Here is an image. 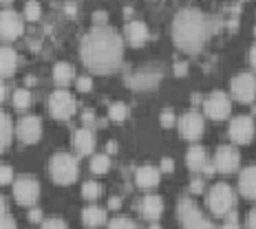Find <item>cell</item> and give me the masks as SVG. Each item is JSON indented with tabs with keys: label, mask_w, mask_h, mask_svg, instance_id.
<instances>
[{
	"label": "cell",
	"mask_w": 256,
	"mask_h": 229,
	"mask_svg": "<svg viewBox=\"0 0 256 229\" xmlns=\"http://www.w3.org/2000/svg\"><path fill=\"white\" fill-rule=\"evenodd\" d=\"M53 79H56L60 86H64V84L71 82V79H73V68H71V64L58 62L56 66H53Z\"/></svg>",
	"instance_id": "obj_24"
},
{
	"label": "cell",
	"mask_w": 256,
	"mask_h": 229,
	"mask_svg": "<svg viewBox=\"0 0 256 229\" xmlns=\"http://www.w3.org/2000/svg\"><path fill=\"white\" fill-rule=\"evenodd\" d=\"M232 95L238 102H252L256 97V77L252 73H238L236 77H232Z\"/></svg>",
	"instance_id": "obj_8"
},
{
	"label": "cell",
	"mask_w": 256,
	"mask_h": 229,
	"mask_svg": "<svg viewBox=\"0 0 256 229\" xmlns=\"http://www.w3.org/2000/svg\"><path fill=\"white\" fill-rule=\"evenodd\" d=\"M204 108L206 115L212 117V119H226L230 115V99H228V95L223 90H214V93L208 95Z\"/></svg>",
	"instance_id": "obj_9"
},
{
	"label": "cell",
	"mask_w": 256,
	"mask_h": 229,
	"mask_svg": "<svg viewBox=\"0 0 256 229\" xmlns=\"http://www.w3.org/2000/svg\"><path fill=\"white\" fill-rule=\"evenodd\" d=\"M162 124L166 126V128H170L174 124V115H172V110H164L162 113Z\"/></svg>",
	"instance_id": "obj_36"
},
{
	"label": "cell",
	"mask_w": 256,
	"mask_h": 229,
	"mask_svg": "<svg viewBox=\"0 0 256 229\" xmlns=\"http://www.w3.org/2000/svg\"><path fill=\"white\" fill-rule=\"evenodd\" d=\"M49 172H51V177H53L56 183L68 185V183H73V181L78 179L80 163H78V159L73 157V154L58 152V154H53L51 161H49Z\"/></svg>",
	"instance_id": "obj_3"
},
{
	"label": "cell",
	"mask_w": 256,
	"mask_h": 229,
	"mask_svg": "<svg viewBox=\"0 0 256 229\" xmlns=\"http://www.w3.org/2000/svg\"><path fill=\"white\" fill-rule=\"evenodd\" d=\"M106 150H108V152H115V150H117V143H115V141H108V143H106Z\"/></svg>",
	"instance_id": "obj_46"
},
{
	"label": "cell",
	"mask_w": 256,
	"mask_h": 229,
	"mask_svg": "<svg viewBox=\"0 0 256 229\" xmlns=\"http://www.w3.org/2000/svg\"><path fill=\"white\" fill-rule=\"evenodd\" d=\"M204 117L199 113H186L179 117V135L184 137V139H199L201 135H204Z\"/></svg>",
	"instance_id": "obj_12"
},
{
	"label": "cell",
	"mask_w": 256,
	"mask_h": 229,
	"mask_svg": "<svg viewBox=\"0 0 256 229\" xmlns=\"http://www.w3.org/2000/svg\"><path fill=\"white\" fill-rule=\"evenodd\" d=\"M49 110L56 119H68L76 113V99L68 90H53L49 97Z\"/></svg>",
	"instance_id": "obj_6"
},
{
	"label": "cell",
	"mask_w": 256,
	"mask_h": 229,
	"mask_svg": "<svg viewBox=\"0 0 256 229\" xmlns=\"http://www.w3.org/2000/svg\"><path fill=\"white\" fill-rule=\"evenodd\" d=\"M190 190H192V192H201V190H204V181H201V179H194V181L190 183Z\"/></svg>",
	"instance_id": "obj_41"
},
{
	"label": "cell",
	"mask_w": 256,
	"mask_h": 229,
	"mask_svg": "<svg viewBox=\"0 0 256 229\" xmlns=\"http://www.w3.org/2000/svg\"><path fill=\"white\" fill-rule=\"evenodd\" d=\"M40 13H42V9H40L38 0H26L24 2V18L31 20V22H36V20H40Z\"/></svg>",
	"instance_id": "obj_28"
},
{
	"label": "cell",
	"mask_w": 256,
	"mask_h": 229,
	"mask_svg": "<svg viewBox=\"0 0 256 229\" xmlns=\"http://www.w3.org/2000/svg\"><path fill=\"white\" fill-rule=\"evenodd\" d=\"M221 229H238V223L232 221V218H228V223H226V225H223Z\"/></svg>",
	"instance_id": "obj_45"
},
{
	"label": "cell",
	"mask_w": 256,
	"mask_h": 229,
	"mask_svg": "<svg viewBox=\"0 0 256 229\" xmlns=\"http://www.w3.org/2000/svg\"><path fill=\"white\" fill-rule=\"evenodd\" d=\"M73 146H76V150H78L80 154L93 152V148H95V137H93V132H90L88 128H80V130H76V135H73Z\"/></svg>",
	"instance_id": "obj_18"
},
{
	"label": "cell",
	"mask_w": 256,
	"mask_h": 229,
	"mask_svg": "<svg viewBox=\"0 0 256 229\" xmlns=\"http://www.w3.org/2000/svg\"><path fill=\"white\" fill-rule=\"evenodd\" d=\"M135 179L140 188H152V185L159 183V170L154 166H142L135 172Z\"/></svg>",
	"instance_id": "obj_21"
},
{
	"label": "cell",
	"mask_w": 256,
	"mask_h": 229,
	"mask_svg": "<svg viewBox=\"0 0 256 229\" xmlns=\"http://www.w3.org/2000/svg\"><path fill=\"white\" fill-rule=\"evenodd\" d=\"M234 205V192L228 183H214L208 192V207L216 216H223L232 210Z\"/></svg>",
	"instance_id": "obj_5"
},
{
	"label": "cell",
	"mask_w": 256,
	"mask_h": 229,
	"mask_svg": "<svg viewBox=\"0 0 256 229\" xmlns=\"http://www.w3.org/2000/svg\"><path fill=\"white\" fill-rule=\"evenodd\" d=\"M188 73V64L186 62H174V75H186Z\"/></svg>",
	"instance_id": "obj_37"
},
{
	"label": "cell",
	"mask_w": 256,
	"mask_h": 229,
	"mask_svg": "<svg viewBox=\"0 0 256 229\" xmlns=\"http://www.w3.org/2000/svg\"><path fill=\"white\" fill-rule=\"evenodd\" d=\"M250 64L256 68V44L250 46Z\"/></svg>",
	"instance_id": "obj_43"
},
{
	"label": "cell",
	"mask_w": 256,
	"mask_h": 229,
	"mask_svg": "<svg viewBox=\"0 0 256 229\" xmlns=\"http://www.w3.org/2000/svg\"><path fill=\"white\" fill-rule=\"evenodd\" d=\"M120 205H122V201L117 199V196H110V199H108V207H113V210H117Z\"/></svg>",
	"instance_id": "obj_44"
},
{
	"label": "cell",
	"mask_w": 256,
	"mask_h": 229,
	"mask_svg": "<svg viewBox=\"0 0 256 229\" xmlns=\"http://www.w3.org/2000/svg\"><path fill=\"white\" fill-rule=\"evenodd\" d=\"M238 190L245 199H254L256 201V166L243 168L241 177H238Z\"/></svg>",
	"instance_id": "obj_17"
},
{
	"label": "cell",
	"mask_w": 256,
	"mask_h": 229,
	"mask_svg": "<svg viewBox=\"0 0 256 229\" xmlns=\"http://www.w3.org/2000/svg\"><path fill=\"white\" fill-rule=\"evenodd\" d=\"M254 33H256V26H254Z\"/></svg>",
	"instance_id": "obj_50"
},
{
	"label": "cell",
	"mask_w": 256,
	"mask_h": 229,
	"mask_svg": "<svg viewBox=\"0 0 256 229\" xmlns=\"http://www.w3.org/2000/svg\"><path fill=\"white\" fill-rule=\"evenodd\" d=\"M108 168H110V161H108V157H106V154H95V157L90 159V172L104 174Z\"/></svg>",
	"instance_id": "obj_27"
},
{
	"label": "cell",
	"mask_w": 256,
	"mask_h": 229,
	"mask_svg": "<svg viewBox=\"0 0 256 229\" xmlns=\"http://www.w3.org/2000/svg\"><path fill=\"white\" fill-rule=\"evenodd\" d=\"M29 218H31V221H42V210H38V207H34V210L29 212Z\"/></svg>",
	"instance_id": "obj_42"
},
{
	"label": "cell",
	"mask_w": 256,
	"mask_h": 229,
	"mask_svg": "<svg viewBox=\"0 0 256 229\" xmlns=\"http://www.w3.org/2000/svg\"><path fill=\"white\" fill-rule=\"evenodd\" d=\"M150 229H162V227H159L157 223H152V225H150Z\"/></svg>",
	"instance_id": "obj_48"
},
{
	"label": "cell",
	"mask_w": 256,
	"mask_h": 229,
	"mask_svg": "<svg viewBox=\"0 0 256 229\" xmlns=\"http://www.w3.org/2000/svg\"><path fill=\"white\" fill-rule=\"evenodd\" d=\"M248 227L256 229V207H252V210L248 212Z\"/></svg>",
	"instance_id": "obj_38"
},
{
	"label": "cell",
	"mask_w": 256,
	"mask_h": 229,
	"mask_svg": "<svg viewBox=\"0 0 256 229\" xmlns=\"http://www.w3.org/2000/svg\"><path fill=\"white\" fill-rule=\"evenodd\" d=\"M186 161H188V168L190 170H201L208 166V152L204 146H190L188 152H186Z\"/></svg>",
	"instance_id": "obj_19"
},
{
	"label": "cell",
	"mask_w": 256,
	"mask_h": 229,
	"mask_svg": "<svg viewBox=\"0 0 256 229\" xmlns=\"http://www.w3.org/2000/svg\"><path fill=\"white\" fill-rule=\"evenodd\" d=\"M124 35L132 46H140L148 38V26L144 24L142 20H130V22H126V26H124Z\"/></svg>",
	"instance_id": "obj_16"
},
{
	"label": "cell",
	"mask_w": 256,
	"mask_h": 229,
	"mask_svg": "<svg viewBox=\"0 0 256 229\" xmlns=\"http://www.w3.org/2000/svg\"><path fill=\"white\" fill-rule=\"evenodd\" d=\"M0 229H16V223L14 218L7 214V212H2V223H0Z\"/></svg>",
	"instance_id": "obj_35"
},
{
	"label": "cell",
	"mask_w": 256,
	"mask_h": 229,
	"mask_svg": "<svg viewBox=\"0 0 256 229\" xmlns=\"http://www.w3.org/2000/svg\"><path fill=\"white\" fill-rule=\"evenodd\" d=\"M162 210H164V203H162V199H159L157 194L144 196V201H142V212H144V216H146V218L154 221V218H159Z\"/></svg>",
	"instance_id": "obj_22"
},
{
	"label": "cell",
	"mask_w": 256,
	"mask_h": 229,
	"mask_svg": "<svg viewBox=\"0 0 256 229\" xmlns=\"http://www.w3.org/2000/svg\"><path fill=\"white\" fill-rule=\"evenodd\" d=\"M0 33L4 40H16L22 33V18L12 9H4L0 13Z\"/></svg>",
	"instance_id": "obj_14"
},
{
	"label": "cell",
	"mask_w": 256,
	"mask_h": 229,
	"mask_svg": "<svg viewBox=\"0 0 256 229\" xmlns=\"http://www.w3.org/2000/svg\"><path fill=\"white\" fill-rule=\"evenodd\" d=\"M177 214H179V223L184 229H214V223H212L210 218L196 207L194 201L188 199V196L179 199Z\"/></svg>",
	"instance_id": "obj_4"
},
{
	"label": "cell",
	"mask_w": 256,
	"mask_h": 229,
	"mask_svg": "<svg viewBox=\"0 0 256 229\" xmlns=\"http://www.w3.org/2000/svg\"><path fill=\"white\" fill-rule=\"evenodd\" d=\"M254 137V121L250 115H236L230 121V139L234 143H248Z\"/></svg>",
	"instance_id": "obj_11"
},
{
	"label": "cell",
	"mask_w": 256,
	"mask_h": 229,
	"mask_svg": "<svg viewBox=\"0 0 256 229\" xmlns=\"http://www.w3.org/2000/svg\"><path fill=\"white\" fill-rule=\"evenodd\" d=\"M108 229H137V225L130 221V218H124V216H117L108 223Z\"/></svg>",
	"instance_id": "obj_31"
},
{
	"label": "cell",
	"mask_w": 256,
	"mask_h": 229,
	"mask_svg": "<svg viewBox=\"0 0 256 229\" xmlns=\"http://www.w3.org/2000/svg\"><path fill=\"white\" fill-rule=\"evenodd\" d=\"M29 104H31V93L26 88H16L14 90V106L18 110H24V108H29Z\"/></svg>",
	"instance_id": "obj_26"
},
{
	"label": "cell",
	"mask_w": 256,
	"mask_h": 229,
	"mask_svg": "<svg viewBox=\"0 0 256 229\" xmlns=\"http://www.w3.org/2000/svg\"><path fill=\"white\" fill-rule=\"evenodd\" d=\"M108 117L115 121H122L126 117V104L124 102H113L108 106Z\"/></svg>",
	"instance_id": "obj_30"
},
{
	"label": "cell",
	"mask_w": 256,
	"mask_h": 229,
	"mask_svg": "<svg viewBox=\"0 0 256 229\" xmlns=\"http://www.w3.org/2000/svg\"><path fill=\"white\" fill-rule=\"evenodd\" d=\"M90 86H93V79L88 75H80L78 77V90H82V93H88Z\"/></svg>",
	"instance_id": "obj_34"
},
{
	"label": "cell",
	"mask_w": 256,
	"mask_h": 229,
	"mask_svg": "<svg viewBox=\"0 0 256 229\" xmlns=\"http://www.w3.org/2000/svg\"><path fill=\"white\" fill-rule=\"evenodd\" d=\"M159 68H140V71H135V73H130V75L126 77V84L130 88H135V90H146V88H152L154 84L159 82Z\"/></svg>",
	"instance_id": "obj_13"
},
{
	"label": "cell",
	"mask_w": 256,
	"mask_h": 229,
	"mask_svg": "<svg viewBox=\"0 0 256 229\" xmlns=\"http://www.w3.org/2000/svg\"><path fill=\"white\" fill-rule=\"evenodd\" d=\"M82 221H84V225H88V227H98L106 221V212L98 205H88L82 210Z\"/></svg>",
	"instance_id": "obj_23"
},
{
	"label": "cell",
	"mask_w": 256,
	"mask_h": 229,
	"mask_svg": "<svg viewBox=\"0 0 256 229\" xmlns=\"http://www.w3.org/2000/svg\"><path fill=\"white\" fill-rule=\"evenodd\" d=\"M2 2H12V0H2Z\"/></svg>",
	"instance_id": "obj_49"
},
{
	"label": "cell",
	"mask_w": 256,
	"mask_h": 229,
	"mask_svg": "<svg viewBox=\"0 0 256 229\" xmlns=\"http://www.w3.org/2000/svg\"><path fill=\"white\" fill-rule=\"evenodd\" d=\"M38 194H40L38 181H36L34 177H29V174H26V177H20V179L14 183V196H16V201H18L20 205H31V203H36Z\"/></svg>",
	"instance_id": "obj_7"
},
{
	"label": "cell",
	"mask_w": 256,
	"mask_h": 229,
	"mask_svg": "<svg viewBox=\"0 0 256 229\" xmlns=\"http://www.w3.org/2000/svg\"><path fill=\"white\" fill-rule=\"evenodd\" d=\"M93 20L98 22V26H106V13H104V11L93 13Z\"/></svg>",
	"instance_id": "obj_40"
},
{
	"label": "cell",
	"mask_w": 256,
	"mask_h": 229,
	"mask_svg": "<svg viewBox=\"0 0 256 229\" xmlns=\"http://www.w3.org/2000/svg\"><path fill=\"white\" fill-rule=\"evenodd\" d=\"M42 229H66V223L62 218H46L42 223Z\"/></svg>",
	"instance_id": "obj_32"
},
{
	"label": "cell",
	"mask_w": 256,
	"mask_h": 229,
	"mask_svg": "<svg viewBox=\"0 0 256 229\" xmlns=\"http://www.w3.org/2000/svg\"><path fill=\"white\" fill-rule=\"evenodd\" d=\"M100 192H102V185H100L98 181H86V183L82 185V196L84 199H88V201L98 199Z\"/></svg>",
	"instance_id": "obj_29"
},
{
	"label": "cell",
	"mask_w": 256,
	"mask_h": 229,
	"mask_svg": "<svg viewBox=\"0 0 256 229\" xmlns=\"http://www.w3.org/2000/svg\"><path fill=\"white\" fill-rule=\"evenodd\" d=\"M16 130H18L20 141L34 143V141H38L42 135V121H40V117H36V115H22L18 126H16Z\"/></svg>",
	"instance_id": "obj_10"
},
{
	"label": "cell",
	"mask_w": 256,
	"mask_h": 229,
	"mask_svg": "<svg viewBox=\"0 0 256 229\" xmlns=\"http://www.w3.org/2000/svg\"><path fill=\"white\" fill-rule=\"evenodd\" d=\"M210 35V22L199 9H181L172 20V38L181 51L196 53Z\"/></svg>",
	"instance_id": "obj_2"
},
{
	"label": "cell",
	"mask_w": 256,
	"mask_h": 229,
	"mask_svg": "<svg viewBox=\"0 0 256 229\" xmlns=\"http://www.w3.org/2000/svg\"><path fill=\"white\" fill-rule=\"evenodd\" d=\"M172 168H174L172 159H170V157H164V159H162V170H164V172H172Z\"/></svg>",
	"instance_id": "obj_39"
},
{
	"label": "cell",
	"mask_w": 256,
	"mask_h": 229,
	"mask_svg": "<svg viewBox=\"0 0 256 229\" xmlns=\"http://www.w3.org/2000/svg\"><path fill=\"white\" fill-rule=\"evenodd\" d=\"M82 62L95 73H110L120 66L124 44L115 29L110 26H95L82 38Z\"/></svg>",
	"instance_id": "obj_1"
},
{
	"label": "cell",
	"mask_w": 256,
	"mask_h": 229,
	"mask_svg": "<svg viewBox=\"0 0 256 229\" xmlns=\"http://www.w3.org/2000/svg\"><path fill=\"white\" fill-rule=\"evenodd\" d=\"M0 126H2V135H0V143H2V148H7L9 143H12V132H14V121L12 117L7 113L0 115Z\"/></svg>",
	"instance_id": "obj_25"
},
{
	"label": "cell",
	"mask_w": 256,
	"mask_h": 229,
	"mask_svg": "<svg viewBox=\"0 0 256 229\" xmlns=\"http://www.w3.org/2000/svg\"><path fill=\"white\" fill-rule=\"evenodd\" d=\"M238 161H241V157H238L236 148H232V146L216 148V152H214V170H218V172H232V170H236Z\"/></svg>",
	"instance_id": "obj_15"
},
{
	"label": "cell",
	"mask_w": 256,
	"mask_h": 229,
	"mask_svg": "<svg viewBox=\"0 0 256 229\" xmlns=\"http://www.w3.org/2000/svg\"><path fill=\"white\" fill-rule=\"evenodd\" d=\"M12 181H14V168L2 163V168H0V183H12Z\"/></svg>",
	"instance_id": "obj_33"
},
{
	"label": "cell",
	"mask_w": 256,
	"mask_h": 229,
	"mask_svg": "<svg viewBox=\"0 0 256 229\" xmlns=\"http://www.w3.org/2000/svg\"><path fill=\"white\" fill-rule=\"evenodd\" d=\"M93 119V113H90V110H86V113H84V121H90Z\"/></svg>",
	"instance_id": "obj_47"
},
{
	"label": "cell",
	"mask_w": 256,
	"mask_h": 229,
	"mask_svg": "<svg viewBox=\"0 0 256 229\" xmlns=\"http://www.w3.org/2000/svg\"><path fill=\"white\" fill-rule=\"evenodd\" d=\"M16 64H18V53H16L12 46H2V51H0V73H2L4 77L14 75Z\"/></svg>",
	"instance_id": "obj_20"
}]
</instances>
